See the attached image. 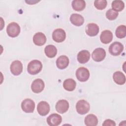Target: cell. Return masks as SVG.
<instances>
[{"instance_id":"6da1fadb","label":"cell","mask_w":126,"mask_h":126,"mask_svg":"<svg viewBox=\"0 0 126 126\" xmlns=\"http://www.w3.org/2000/svg\"><path fill=\"white\" fill-rule=\"evenodd\" d=\"M42 68V64L38 60H34L31 61L27 67L28 72L31 75H35L38 73Z\"/></svg>"},{"instance_id":"7a4b0ae2","label":"cell","mask_w":126,"mask_h":126,"mask_svg":"<svg viewBox=\"0 0 126 126\" xmlns=\"http://www.w3.org/2000/svg\"><path fill=\"white\" fill-rule=\"evenodd\" d=\"M20 27L15 22H11L8 24L6 28V32L8 35L11 37L17 36L20 32Z\"/></svg>"},{"instance_id":"3957f363","label":"cell","mask_w":126,"mask_h":126,"mask_svg":"<svg viewBox=\"0 0 126 126\" xmlns=\"http://www.w3.org/2000/svg\"><path fill=\"white\" fill-rule=\"evenodd\" d=\"M90 108V104L84 99L79 100L76 105V111L80 115H84L87 113L89 111Z\"/></svg>"},{"instance_id":"277c9868","label":"cell","mask_w":126,"mask_h":126,"mask_svg":"<svg viewBox=\"0 0 126 126\" xmlns=\"http://www.w3.org/2000/svg\"><path fill=\"white\" fill-rule=\"evenodd\" d=\"M76 76L79 81L85 82L88 80L90 77V72L87 68L81 67L77 69Z\"/></svg>"},{"instance_id":"5b68a950","label":"cell","mask_w":126,"mask_h":126,"mask_svg":"<svg viewBox=\"0 0 126 126\" xmlns=\"http://www.w3.org/2000/svg\"><path fill=\"white\" fill-rule=\"evenodd\" d=\"M124 50L123 45L120 42L112 43L109 47V52L113 56L119 55Z\"/></svg>"},{"instance_id":"8992f818","label":"cell","mask_w":126,"mask_h":126,"mask_svg":"<svg viewBox=\"0 0 126 126\" xmlns=\"http://www.w3.org/2000/svg\"><path fill=\"white\" fill-rule=\"evenodd\" d=\"M21 108L26 113H32L34 110L35 103L32 100L27 98L22 101Z\"/></svg>"},{"instance_id":"52a82bcc","label":"cell","mask_w":126,"mask_h":126,"mask_svg":"<svg viewBox=\"0 0 126 126\" xmlns=\"http://www.w3.org/2000/svg\"><path fill=\"white\" fill-rule=\"evenodd\" d=\"M106 56V52L102 48H96L92 53V59L95 62H99L103 61Z\"/></svg>"},{"instance_id":"ba28073f","label":"cell","mask_w":126,"mask_h":126,"mask_svg":"<svg viewBox=\"0 0 126 126\" xmlns=\"http://www.w3.org/2000/svg\"><path fill=\"white\" fill-rule=\"evenodd\" d=\"M66 37L65 31L62 29H57L54 31L52 33L53 39L56 42H62Z\"/></svg>"},{"instance_id":"9c48e42d","label":"cell","mask_w":126,"mask_h":126,"mask_svg":"<svg viewBox=\"0 0 126 126\" xmlns=\"http://www.w3.org/2000/svg\"><path fill=\"white\" fill-rule=\"evenodd\" d=\"M11 72L15 76L20 75L23 71V64L22 63L18 60L13 61L10 65Z\"/></svg>"},{"instance_id":"30bf717a","label":"cell","mask_w":126,"mask_h":126,"mask_svg":"<svg viewBox=\"0 0 126 126\" xmlns=\"http://www.w3.org/2000/svg\"><path fill=\"white\" fill-rule=\"evenodd\" d=\"M62 121V117L56 113L52 114L47 118V124L50 126H57L61 124Z\"/></svg>"},{"instance_id":"8fae6325","label":"cell","mask_w":126,"mask_h":126,"mask_svg":"<svg viewBox=\"0 0 126 126\" xmlns=\"http://www.w3.org/2000/svg\"><path fill=\"white\" fill-rule=\"evenodd\" d=\"M44 87L45 85L43 81L41 79H36L32 82L31 89L33 93H39L43 90Z\"/></svg>"},{"instance_id":"7c38bea8","label":"cell","mask_w":126,"mask_h":126,"mask_svg":"<svg viewBox=\"0 0 126 126\" xmlns=\"http://www.w3.org/2000/svg\"><path fill=\"white\" fill-rule=\"evenodd\" d=\"M37 110L41 116H46L50 111V105L45 101H41L37 104Z\"/></svg>"},{"instance_id":"4fadbf2b","label":"cell","mask_w":126,"mask_h":126,"mask_svg":"<svg viewBox=\"0 0 126 126\" xmlns=\"http://www.w3.org/2000/svg\"><path fill=\"white\" fill-rule=\"evenodd\" d=\"M69 106V103L67 100L65 99H61L57 102L56 105V110L58 113L63 114L68 110Z\"/></svg>"},{"instance_id":"5bb4252c","label":"cell","mask_w":126,"mask_h":126,"mask_svg":"<svg viewBox=\"0 0 126 126\" xmlns=\"http://www.w3.org/2000/svg\"><path fill=\"white\" fill-rule=\"evenodd\" d=\"M99 27L94 23H89L87 25L86 28V32L90 36H94L99 32Z\"/></svg>"},{"instance_id":"9a60e30c","label":"cell","mask_w":126,"mask_h":126,"mask_svg":"<svg viewBox=\"0 0 126 126\" xmlns=\"http://www.w3.org/2000/svg\"><path fill=\"white\" fill-rule=\"evenodd\" d=\"M33 41L37 46H42L46 41V37L43 33L38 32L33 35Z\"/></svg>"},{"instance_id":"2e32d148","label":"cell","mask_w":126,"mask_h":126,"mask_svg":"<svg viewBox=\"0 0 126 126\" xmlns=\"http://www.w3.org/2000/svg\"><path fill=\"white\" fill-rule=\"evenodd\" d=\"M69 64L68 58L64 55L60 56L56 61V65L58 68L63 69L67 67Z\"/></svg>"},{"instance_id":"e0dca14e","label":"cell","mask_w":126,"mask_h":126,"mask_svg":"<svg viewBox=\"0 0 126 126\" xmlns=\"http://www.w3.org/2000/svg\"><path fill=\"white\" fill-rule=\"evenodd\" d=\"M90 58V52L86 50L80 51L77 55V60L80 63H85L89 61Z\"/></svg>"},{"instance_id":"ac0fdd59","label":"cell","mask_w":126,"mask_h":126,"mask_svg":"<svg viewBox=\"0 0 126 126\" xmlns=\"http://www.w3.org/2000/svg\"><path fill=\"white\" fill-rule=\"evenodd\" d=\"M70 21L73 25L76 26H82L84 22L83 17L80 14L77 13H73L71 15Z\"/></svg>"},{"instance_id":"d6986e66","label":"cell","mask_w":126,"mask_h":126,"mask_svg":"<svg viewBox=\"0 0 126 126\" xmlns=\"http://www.w3.org/2000/svg\"><path fill=\"white\" fill-rule=\"evenodd\" d=\"M113 39V34L109 30L103 31L100 36L101 42L104 44H108L110 43Z\"/></svg>"},{"instance_id":"ffe728a7","label":"cell","mask_w":126,"mask_h":126,"mask_svg":"<svg viewBox=\"0 0 126 126\" xmlns=\"http://www.w3.org/2000/svg\"><path fill=\"white\" fill-rule=\"evenodd\" d=\"M113 78L114 82L119 85H124L126 82V77L122 72L118 71L114 73Z\"/></svg>"},{"instance_id":"44dd1931","label":"cell","mask_w":126,"mask_h":126,"mask_svg":"<svg viewBox=\"0 0 126 126\" xmlns=\"http://www.w3.org/2000/svg\"><path fill=\"white\" fill-rule=\"evenodd\" d=\"M85 124L87 126H95L97 125L98 120L94 114H89L85 118Z\"/></svg>"},{"instance_id":"7402d4cb","label":"cell","mask_w":126,"mask_h":126,"mask_svg":"<svg viewBox=\"0 0 126 126\" xmlns=\"http://www.w3.org/2000/svg\"><path fill=\"white\" fill-rule=\"evenodd\" d=\"M44 52L46 55L50 58H52L56 56L57 53V49L53 45H48L44 49Z\"/></svg>"},{"instance_id":"603a6c76","label":"cell","mask_w":126,"mask_h":126,"mask_svg":"<svg viewBox=\"0 0 126 126\" xmlns=\"http://www.w3.org/2000/svg\"><path fill=\"white\" fill-rule=\"evenodd\" d=\"M76 82L72 79H67L65 80L63 83V87L64 89L67 91H72L76 87Z\"/></svg>"},{"instance_id":"cb8c5ba5","label":"cell","mask_w":126,"mask_h":126,"mask_svg":"<svg viewBox=\"0 0 126 126\" xmlns=\"http://www.w3.org/2000/svg\"><path fill=\"white\" fill-rule=\"evenodd\" d=\"M86 6V2L83 0H74L72 1L73 9L77 11L83 10Z\"/></svg>"},{"instance_id":"d4e9b609","label":"cell","mask_w":126,"mask_h":126,"mask_svg":"<svg viewBox=\"0 0 126 126\" xmlns=\"http://www.w3.org/2000/svg\"><path fill=\"white\" fill-rule=\"evenodd\" d=\"M125 7L124 2L122 0H114L112 3V9L116 12L121 11Z\"/></svg>"},{"instance_id":"484cf974","label":"cell","mask_w":126,"mask_h":126,"mask_svg":"<svg viewBox=\"0 0 126 126\" xmlns=\"http://www.w3.org/2000/svg\"><path fill=\"white\" fill-rule=\"evenodd\" d=\"M115 34L119 38L125 37L126 35V27L125 25H120L118 26L116 30Z\"/></svg>"},{"instance_id":"4316f807","label":"cell","mask_w":126,"mask_h":126,"mask_svg":"<svg viewBox=\"0 0 126 126\" xmlns=\"http://www.w3.org/2000/svg\"><path fill=\"white\" fill-rule=\"evenodd\" d=\"M107 2L105 0H96L94 2V5L98 10H102L105 8Z\"/></svg>"},{"instance_id":"83f0119b","label":"cell","mask_w":126,"mask_h":126,"mask_svg":"<svg viewBox=\"0 0 126 126\" xmlns=\"http://www.w3.org/2000/svg\"><path fill=\"white\" fill-rule=\"evenodd\" d=\"M118 12L114 11L112 9L108 10L106 13V17L109 20H114L117 18L118 16Z\"/></svg>"},{"instance_id":"f1b7e54d","label":"cell","mask_w":126,"mask_h":126,"mask_svg":"<svg viewBox=\"0 0 126 126\" xmlns=\"http://www.w3.org/2000/svg\"><path fill=\"white\" fill-rule=\"evenodd\" d=\"M102 126H116V124L114 121L113 120H110V119H107L105 121H104V123L102 124Z\"/></svg>"}]
</instances>
